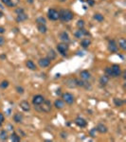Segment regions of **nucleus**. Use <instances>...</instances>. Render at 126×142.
<instances>
[{
  "mask_svg": "<svg viewBox=\"0 0 126 142\" xmlns=\"http://www.w3.org/2000/svg\"><path fill=\"white\" fill-rule=\"evenodd\" d=\"M74 18V13L69 10H61L59 12V19L63 22H69Z\"/></svg>",
  "mask_w": 126,
  "mask_h": 142,
  "instance_id": "f257e3e1",
  "label": "nucleus"
},
{
  "mask_svg": "<svg viewBox=\"0 0 126 142\" xmlns=\"http://www.w3.org/2000/svg\"><path fill=\"white\" fill-rule=\"evenodd\" d=\"M35 107H36V109H37L38 111H40V112L49 113V112L51 111V107H52V105H51V102L49 101L45 100L43 103H41L40 105H38V106H35Z\"/></svg>",
  "mask_w": 126,
  "mask_h": 142,
  "instance_id": "f03ea898",
  "label": "nucleus"
},
{
  "mask_svg": "<svg viewBox=\"0 0 126 142\" xmlns=\"http://www.w3.org/2000/svg\"><path fill=\"white\" fill-rule=\"evenodd\" d=\"M62 99H63V101L65 102V103L69 104V105L73 104V102L75 101V98H74V96H73L71 93H69V92L63 93V94H62Z\"/></svg>",
  "mask_w": 126,
  "mask_h": 142,
  "instance_id": "7ed1b4c3",
  "label": "nucleus"
},
{
  "mask_svg": "<svg viewBox=\"0 0 126 142\" xmlns=\"http://www.w3.org/2000/svg\"><path fill=\"white\" fill-rule=\"evenodd\" d=\"M68 45L66 43H60L57 45V51L59 52L61 55L65 56L66 55V52L68 51Z\"/></svg>",
  "mask_w": 126,
  "mask_h": 142,
  "instance_id": "20e7f679",
  "label": "nucleus"
},
{
  "mask_svg": "<svg viewBox=\"0 0 126 142\" xmlns=\"http://www.w3.org/2000/svg\"><path fill=\"white\" fill-rule=\"evenodd\" d=\"M48 17L51 21H57L59 19V12L55 9H49L48 11Z\"/></svg>",
  "mask_w": 126,
  "mask_h": 142,
  "instance_id": "39448f33",
  "label": "nucleus"
},
{
  "mask_svg": "<svg viewBox=\"0 0 126 142\" xmlns=\"http://www.w3.org/2000/svg\"><path fill=\"white\" fill-rule=\"evenodd\" d=\"M88 35H89V32L84 27V28H79L78 30H76L75 32H74V36L78 39H81L83 38V37H84V36H88Z\"/></svg>",
  "mask_w": 126,
  "mask_h": 142,
  "instance_id": "423d86ee",
  "label": "nucleus"
},
{
  "mask_svg": "<svg viewBox=\"0 0 126 142\" xmlns=\"http://www.w3.org/2000/svg\"><path fill=\"white\" fill-rule=\"evenodd\" d=\"M45 100H46V99H45L44 96H42V95H40V94L35 95V96L32 98V104H33L34 106H38V105H40L41 103H43Z\"/></svg>",
  "mask_w": 126,
  "mask_h": 142,
  "instance_id": "0eeeda50",
  "label": "nucleus"
},
{
  "mask_svg": "<svg viewBox=\"0 0 126 142\" xmlns=\"http://www.w3.org/2000/svg\"><path fill=\"white\" fill-rule=\"evenodd\" d=\"M74 122H75L76 125H77L78 127H80V128H84V127L87 126V121H86L84 118L81 117V116L76 117L75 120H74Z\"/></svg>",
  "mask_w": 126,
  "mask_h": 142,
  "instance_id": "6e6552de",
  "label": "nucleus"
},
{
  "mask_svg": "<svg viewBox=\"0 0 126 142\" xmlns=\"http://www.w3.org/2000/svg\"><path fill=\"white\" fill-rule=\"evenodd\" d=\"M112 69V74H113V78L119 77L121 75V68L119 65H113L111 66Z\"/></svg>",
  "mask_w": 126,
  "mask_h": 142,
  "instance_id": "1a4fd4ad",
  "label": "nucleus"
},
{
  "mask_svg": "<svg viewBox=\"0 0 126 142\" xmlns=\"http://www.w3.org/2000/svg\"><path fill=\"white\" fill-rule=\"evenodd\" d=\"M64 84L69 88H75L77 87V79L76 78H69L65 80Z\"/></svg>",
  "mask_w": 126,
  "mask_h": 142,
  "instance_id": "9d476101",
  "label": "nucleus"
},
{
  "mask_svg": "<svg viewBox=\"0 0 126 142\" xmlns=\"http://www.w3.org/2000/svg\"><path fill=\"white\" fill-rule=\"evenodd\" d=\"M108 49H109V51L112 52V53L118 52L119 47H118V45H117L115 40H110L109 41V43H108Z\"/></svg>",
  "mask_w": 126,
  "mask_h": 142,
  "instance_id": "9b49d317",
  "label": "nucleus"
},
{
  "mask_svg": "<svg viewBox=\"0 0 126 142\" xmlns=\"http://www.w3.org/2000/svg\"><path fill=\"white\" fill-rule=\"evenodd\" d=\"M50 60L46 57V58H41L39 61H38V65H40V67H48L49 65H50Z\"/></svg>",
  "mask_w": 126,
  "mask_h": 142,
  "instance_id": "f8f14e48",
  "label": "nucleus"
},
{
  "mask_svg": "<svg viewBox=\"0 0 126 142\" xmlns=\"http://www.w3.org/2000/svg\"><path fill=\"white\" fill-rule=\"evenodd\" d=\"M80 78L83 81H89L91 79V74L88 70H83L80 73Z\"/></svg>",
  "mask_w": 126,
  "mask_h": 142,
  "instance_id": "ddd939ff",
  "label": "nucleus"
},
{
  "mask_svg": "<svg viewBox=\"0 0 126 142\" xmlns=\"http://www.w3.org/2000/svg\"><path fill=\"white\" fill-rule=\"evenodd\" d=\"M59 38L61 39V41H62L63 43H66V44L70 41L69 35H68V33H67L66 31H62V32L60 33V35H59Z\"/></svg>",
  "mask_w": 126,
  "mask_h": 142,
  "instance_id": "4468645a",
  "label": "nucleus"
},
{
  "mask_svg": "<svg viewBox=\"0 0 126 142\" xmlns=\"http://www.w3.org/2000/svg\"><path fill=\"white\" fill-rule=\"evenodd\" d=\"M97 132H99L100 134H106L108 132V128L103 124V123H99L96 127Z\"/></svg>",
  "mask_w": 126,
  "mask_h": 142,
  "instance_id": "2eb2a0df",
  "label": "nucleus"
},
{
  "mask_svg": "<svg viewBox=\"0 0 126 142\" xmlns=\"http://www.w3.org/2000/svg\"><path fill=\"white\" fill-rule=\"evenodd\" d=\"M20 107L25 112H28L30 110V104L28 103V101H22L20 102Z\"/></svg>",
  "mask_w": 126,
  "mask_h": 142,
  "instance_id": "dca6fc26",
  "label": "nucleus"
},
{
  "mask_svg": "<svg viewBox=\"0 0 126 142\" xmlns=\"http://www.w3.org/2000/svg\"><path fill=\"white\" fill-rule=\"evenodd\" d=\"M109 79H110V78L108 77L107 75H102V76L100 78V80H99V82H100L101 86H105V85H107V83H108V81H109Z\"/></svg>",
  "mask_w": 126,
  "mask_h": 142,
  "instance_id": "f3484780",
  "label": "nucleus"
},
{
  "mask_svg": "<svg viewBox=\"0 0 126 142\" xmlns=\"http://www.w3.org/2000/svg\"><path fill=\"white\" fill-rule=\"evenodd\" d=\"M54 106L57 108V109H59V110H61V109H63V107L65 106V104H64V101H63V100H56L55 101H54Z\"/></svg>",
  "mask_w": 126,
  "mask_h": 142,
  "instance_id": "a211bd4d",
  "label": "nucleus"
},
{
  "mask_svg": "<svg viewBox=\"0 0 126 142\" xmlns=\"http://www.w3.org/2000/svg\"><path fill=\"white\" fill-rule=\"evenodd\" d=\"M90 45H91V40H90V39H88V38L82 39V41H81V46H82V47L87 48V47H89Z\"/></svg>",
  "mask_w": 126,
  "mask_h": 142,
  "instance_id": "6ab92c4d",
  "label": "nucleus"
},
{
  "mask_svg": "<svg viewBox=\"0 0 126 142\" xmlns=\"http://www.w3.org/2000/svg\"><path fill=\"white\" fill-rule=\"evenodd\" d=\"M26 66L28 68V69H30V70H36L37 69V66L36 65L33 63V61H31V60H28L27 62H26Z\"/></svg>",
  "mask_w": 126,
  "mask_h": 142,
  "instance_id": "aec40b11",
  "label": "nucleus"
},
{
  "mask_svg": "<svg viewBox=\"0 0 126 142\" xmlns=\"http://www.w3.org/2000/svg\"><path fill=\"white\" fill-rule=\"evenodd\" d=\"M27 19H28V15L25 13L17 14V17H16V21L17 22H23V21H26Z\"/></svg>",
  "mask_w": 126,
  "mask_h": 142,
  "instance_id": "412c9836",
  "label": "nucleus"
},
{
  "mask_svg": "<svg viewBox=\"0 0 126 142\" xmlns=\"http://www.w3.org/2000/svg\"><path fill=\"white\" fill-rule=\"evenodd\" d=\"M8 138H9V135H8L7 130H2V131L0 132V140L5 141V140H7Z\"/></svg>",
  "mask_w": 126,
  "mask_h": 142,
  "instance_id": "4be33fe9",
  "label": "nucleus"
},
{
  "mask_svg": "<svg viewBox=\"0 0 126 142\" xmlns=\"http://www.w3.org/2000/svg\"><path fill=\"white\" fill-rule=\"evenodd\" d=\"M13 120H14V122H16V123H21V122L23 121V116H22L21 114H19V113H16V114H14V116H13Z\"/></svg>",
  "mask_w": 126,
  "mask_h": 142,
  "instance_id": "5701e85b",
  "label": "nucleus"
},
{
  "mask_svg": "<svg viewBox=\"0 0 126 142\" xmlns=\"http://www.w3.org/2000/svg\"><path fill=\"white\" fill-rule=\"evenodd\" d=\"M119 47L122 50L126 49V40L125 38H120L119 40Z\"/></svg>",
  "mask_w": 126,
  "mask_h": 142,
  "instance_id": "b1692460",
  "label": "nucleus"
},
{
  "mask_svg": "<svg viewBox=\"0 0 126 142\" xmlns=\"http://www.w3.org/2000/svg\"><path fill=\"white\" fill-rule=\"evenodd\" d=\"M114 101V104L117 106V107H121L123 104L125 103V101H123V100H121V99H118V98H115L113 100Z\"/></svg>",
  "mask_w": 126,
  "mask_h": 142,
  "instance_id": "393cba45",
  "label": "nucleus"
},
{
  "mask_svg": "<svg viewBox=\"0 0 126 142\" xmlns=\"http://www.w3.org/2000/svg\"><path fill=\"white\" fill-rule=\"evenodd\" d=\"M10 139L12 140L13 142H19L21 140V137L16 134V133H13L10 136Z\"/></svg>",
  "mask_w": 126,
  "mask_h": 142,
  "instance_id": "a878e982",
  "label": "nucleus"
},
{
  "mask_svg": "<svg viewBox=\"0 0 126 142\" xmlns=\"http://www.w3.org/2000/svg\"><path fill=\"white\" fill-rule=\"evenodd\" d=\"M37 28L38 30H39V32L40 33H43V34L47 33V31H48V27H47L46 25H38Z\"/></svg>",
  "mask_w": 126,
  "mask_h": 142,
  "instance_id": "bb28decb",
  "label": "nucleus"
},
{
  "mask_svg": "<svg viewBox=\"0 0 126 142\" xmlns=\"http://www.w3.org/2000/svg\"><path fill=\"white\" fill-rule=\"evenodd\" d=\"M93 18H94L96 21H98V22H102V21L104 20L103 15L101 14V13H95L94 16H93Z\"/></svg>",
  "mask_w": 126,
  "mask_h": 142,
  "instance_id": "cd10ccee",
  "label": "nucleus"
},
{
  "mask_svg": "<svg viewBox=\"0 0 126 142\" xmlns=\"http://www.w3.org/2000/svg\"><path fill=\"white\" fill-rule=\"evenodd\" d=\"M36 23H37V25H46L47 24V20L43 16H40V17H38L36 19Z\"/></svg>",
  "mask_w": 126,
  "mask_h": 142,
  "instance_id": "c85d7f7f",
  "label": "nucleus"
},
{
  "mask_svg": "<svg viewBox=\"0 0 126 142\" xmlns=\"http://www.w3.org/2000/svg\"><path fill=\"white\" fill-rule=\"evenodd\" d=\"M18 3H19V0H10V2L6 6H8L10 8H13V7H16L18 5Z\"/></svg>",
  "mask_w": 126,
  "mask_h": 142,
  "instance_id": "c756f323",
  "label": "nucleus"
},
{
  "mask_svg": "<svg viewBox=\"0 0 126 142\" xmlns=\"http://www.w3.org/2000/svg\"><path fill=\"white\" fill-rule=\"evenodd\" d=\"M105 75H107L108 77H112L113 78V74H112V69H111V66H106L105 67Z\"/></svg>",
  "mask_w": 126,
  "mask_h": 142,
  "instance_id": "7c9ffc66",
  "label": "nucleus"
},
{
  "mask_svg": "<svg viewBox=\"0 0 126 142\" xmlns=\"http://www.w3.org/2000/svg\"><path fill=\"white\" fill-rule=\"evenodd\" d=\"M9 85H10V82H9L8 81H2L0 82V88H2V89L8 88Z\"/></svg>",
  "mask_w": 126,
  "mask_h": 142,
  "instance_id": "2f4dec72",
  "label": "nucleus"
},
{
  "mask_svg": "<svg viewBox=\"0 0 126 142\" xmlns=\"http://www.w3.org/2000/svg\"><path fill=\"white\" fill-rule=\"evenodd\" d=\"M48 58L50 60V61H52V60H54L55 58H56V53H55V51L53 50V49H50L49 50V56H48Z\"/></svg>",
  "mask_w": 126,
  "mask_h": 142,
  "instance_id": "473e14b6",
  "label": "nucleus"
},
{
  "mask_svg": "<svg viewBox=\"0 0 126 142\" xmlns=\"http://www.w3.org/2000/svg\"><path fill=\"white\" fill-rule=\"evenodd\" d=\"M84 20H82V19H80V20H78L77 21V27H78V28H84Z\"/></svg>",
  "mask_w": 126,
  "mask_h": 142,
  "instance_id": "72a5a7b5",
  "label": "nucleus"
},
{
  "mask_svg": "<svg viewBox=\"0 0 126 142\" xmlns=\"http://www.w3.org/2000/svg\"><path fill=\"white\" fill-rule=\"evenodd\" d=\"M96 132H97L96 128H92V129L89 131V135H90V136H91V137H95V135H96Z\"/></svg>",
  "mask_w": 126,
  "mask_h": 142,
  "instance_id": "f704fd0d",
  "label": "nucleus"
},
{
  "mask_svg": "<svg viewBox=\"0 0 126 142\" xmlns=\"http://www.w3.org/2000/svg\"><path fill=\"white\" fill-rule=\"evenodd\" d=\"M16 91H17L18 94H24L25 89H24L22 86H16Z\"/></svg>",
  "mask_w": 126,
  "mask_h": 142,
  "instance_id": "c9c22d12",
  "label": "nucleus"
},
{
  "mask_svg": "<svg viewBox=\"0 0 126 142\" xmlns=\"http://www.w3.org/2000/svg\"><path fill=\"white\" fill-rule=\"evenodd\" d=\"M15 13H17V14H20V13H25V11H24L23 8H17V9H15Z\"/></svg>",
  "mask_w": 126,
  "mask_h": 142,
  "instance_id": "e433bc0d",
  "label": "nucleus"
},
{
  "mask_svg": "<svg viewBox=\"0 0 126 142\" xmlns=\"http://www.w3.org/2000/svg\"><path fill=\"white\" fill-rule=\"evenodd\" d=\"M5 43H6L5 38H4L3 36H0V47H3V46L5 45Z\"/></svg>",
  "mask_w": 126,
  "mask_h": 142,
  "instance_id": "4c0bfd02",
  "label": "nucleus"
},
{
  "mask_svg": "<svg viewBox=\"0 0 126 142\" xmlns=\"http://www.w3.org/2000/svg\"><path fill=\"white\" fill-rule=\"evenodd\" d=\"M86 3L88 4V6L92 7L95 5V0H86Z\"/></svg>",
  "mask_w": 126,
  "mask_h": 142,
  "instance_id": "58836bf2",
  "label": "nucleus"
},
{
  "mask_svg": "<svg viewBox=\"0 0 126 142\" xmlns=\"http://www.w3.org/2000/svg\"><path fill=\"white\" fill-rule=\"evenodd\" d=\"M4 120H5V116L2 114V113H0V122H4Z\"/></svg>",
  "mask_w": 126,
  "mask_h": 142,
  "instance_id": "ea45409f",
  "label": "nucleus"
},
{
  "mask_svg": "<svg viewBox=\"0 0 126 142\" xmlns=\"http://www.w3.org/2000/svg\"><path fill=\"white\" fill-rule=\"evenodd\" d=\"M61 135H62V138H63V139H65V138L67 137V134L64 133V132H63V133L61 134Z\"/></svg>",
  "mask_w": 126,
  "mask_h": 142,
  "instance_id": "a19ab883",
  "label": "nucleus"
},
{
  "mask_svg": "<svg viewBox=\"0 0 126 142\" xmlns=\"http://www.w3.org/2000/svg\"><path fill=\"white\" fill-rule=\"evenodd\" d=\"M5 31H6L5 27H0V34H3V33H5Z\"/></svg>",
  "mask_w": 126,
  "mask_h": 142,
  "instance_id": "79ce46f5",
  "label": "nucleus"
},
{
  "mask_svg": "<svg viewBox=\"0 0 126 142\" xmlns=\"http://www.w3.org/2000/svg\"><path fill=\"white\" fill-rule=\"evenodd\" d=\"M1 2H2L3 4H5V5H7V4L10 2V0H1Z\"/></svg>",
  "mask_w": 126,
  "mask_h": 142,
  "instance_id": "37998d69",
  "label": "nucleus"
},
{
  "mask_svg": "<svg viewBox=\"0 0 126 142\" xmlns=\"http://www.w3.org/2000/svg\"><path fill=\"white\" fill-rule=\"evenodd\" d=\"M27 2H28V4H33V2H34V0H27Z\"/></svg>",
  "mask_w": 126,
  "mask_h": 142,
  "instance_id": "c03bdc74",
  "label": "nucleus"
},
{
  "mask_svg": "<svg viewBox=\"0 0 126 142\" xmlns=\"http://www.w3.org/2000/svg\"><path fill=\"white\" fill-rule=\"evenodd\" d=\"M60 91H61V89H58V90L56 91V94H57V95H60V94H61V92H60Z\"/></svg>",
  "mask_w": 126,
  "mask_h": 142,
  "instance_id": "a18cd8bd",
  "label": "nucleus"
},
{
  "mask_svg": "<svg viewBox=\"0 0 126 142\" xmlns=\"http://www.w3.org/2000/svg\"><path fill=\"white\" fill-rule=\"evenodd\" d=\"M0 58H1V59H6V55H1Z\"/></svg>",
  "mask_w": 126,
  "mask_h": 142,
  "instance_id": "49530a36",
  "label": "nucleus"
},
{
  "mask_svg": "<svg viewBox=\"0 0 126 142\" xmlns=\"http://www.w3.org/2000/svg\"><path fill=\"white\" fill-rule=\"evenodd\" d=\"M3 15H4L3 13H2V12H0V18H1V17H3Z\"/></svg>",
  "mask_w": 126,
  "mask_h": 142,
  "instance_id": "de8ad7c7",
  "label": "nucleus"
},
{
  "mask_svg": "<svg viewBox=\"0 0 126 142\" xmlns=\"http://www.w3.org/2000/svg\"><path fill=\"white\" fill-rule=\"evenodd\" d=\"M7 113H8V115H10V113H11V110H10V109H9V110H8V111H7Z\"/></svg>",
  "mask_w": 126,
  "mask_h": 142,
  "instance_id": "09e8293b",
  "label": "nucleus"
},
{
  "mask_svg": "<svg viewBox=\"0 0 126 142\" xmlns=\"http://www.w3.org/2000/svg\"><path fill=\"white\" fill-rule=\"evenodd\" d=\"M59 1H60V2H62V3H63V2H65V1H67V0H59Z\"/></svg>",
  "mask_w": 126,
  "mask_h": 142,
  "instance_id": "8fccbe9b",
  "label": "nucleus"
},
{
  "mask_svg": "<svg viewBox=\"0 0 126 142\" xmlns=\"http://www.w3.org/2000/svg\"><path fill=\"white\" fill-rule=\"evenodd\" d=\"M2 127V122H0V128Z\"/></svg>",
  "mask_w": 126,
  "mask_h": 142,
  "instance_id": "3c124183",
  "label": "nucleus"
}]
</instances>
